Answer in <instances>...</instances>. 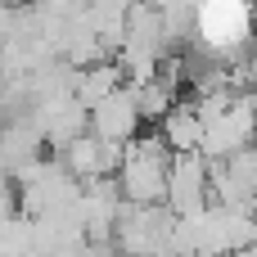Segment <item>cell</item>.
I'll return each instance as SVG.
<instances>
[{
	"mask_svg": "<svg viewBox=\"0 0 257 257\" xmlns=\"http://www.w3.org/2000/svg\"><path fill=\"white\" fill-rule=\"evenodd\" d=\"M18 14H23V9H18L14 0H0V50L18 36V27H23V23H18Z\"/></svg>",
	"mask_w": 257,
	"mask_h": 257,
	"instance_id": "9",
	"label": "cell"
},
{
	"mask_svg": "<svg viewBox=\"0 0 257 257\" xmlns=\"http://www.w3.org/2000/svg\"><path fill=\"white\" fill-rule=\"evenodd\" d=\"M253 145H257V95H235L221 113L208 117L199 154L208 163H221V158H235Z\"/></svg>",
	"mask_w": 257,
	"mask_h": 257,
	"instance_id": "2",
	"label": "cell"
},
{
	"mask_svg": "<svg viewBox=\"0 0 257 257\" xmlns=\"http://www.w3.org/2000/svg\"><path fill=\"white\" fill-rule=\"evenodd\" d=\"M212 203L230 208H257V145L212 163Z\"/></svg>",
	"mask_w": 257,
	"mask_h": 257,
	"instance_id": "6",
	"label": "cell"
},
{
	"mask_svg": "<svg viewBox=\"0 0 257 257\" xmlns=\"http://www.w3.org/2000/svg\"><path fill=\"white\" fill-rule=\"evenodd\" d=\"M59 163L86 185V181H99V176H117L122 145H108V140H99L95 131H81V136H72V140L59 149Z\"/></svg>",
	"mask_w": 257,
	"mask_h": 257,
	"instance_id": "5",
	"label": "cell"
},
{
	"mask_svg": "<svg viewBox=\"0 0 257 257\" xmlns=\"http://www.w3.org/2000/svg\"><path fill=\"white\" fill-rule=\"evenodd\" d=\"M145 126H149V122H145V113H140V99H136V86H131V81L90 108V131H95L99 140H108V145H122V149H126Z\"/></svg>",
	"mask_w": 257,
	"mask_h": 257,
	"instance_id": "4",
	"label": "cell"
},
{
	"mask_svg": "<svg viewBox=\"0 0 257 257\" xmlns=\"http://www.w3.org/2000/svg\"><path fill=\"white\" fill-rule=\"evenodd\" d=\"M212 203V163L203 154H172L167 176V208L176 217H194Z\"/></svg>",
	"mask_w": 257,
	"mask_h": 257,
	"instance_id": "3",
	"label": "cell"
},
{
	"mask_svg": "<svg viewBox=\"0 0 257 257\" xmlns=\"http://www.w3.org/2000/svg\"><path fill=\"white\" fill-rule=\"evenodd\" d=\"M203 113H199V104L194 99H176V108L154 126L163 140H167V149L172 154H199L203 149Z\"/></svg>",
	"mask_w": 257,
	"mask_h": 257,
	"instance_id": "7",
	"label": "cell"
},
{
	"mask_svg": "<svg viewBox=\"0 0 257 257\" xmlns=\"http://www.w3.org/2000/svg\"><path fill=\"white\" fill-rule=\"evenodd\" d=\"M122 86H126V72H122L117 59H95V63L77 68V77H72V95H77L86 108H95L99 99H108V95L122 90Z\"/></svg>",
	"mask_w": 257,
	"mask_h": 257,
	"instance_id": "8",
	"label": "cell"
},
{
	"mask_svg": "<svg viewBox=\"0 0 257 257\" xmlns=\"http://www.w3.org/2000/svg\"><path fill=\"white\" fill-rule=\"evenodd\" d=\"M167 176H172V149L158 131H140L117 163V190L136 208L167 203Z\"/></svg>",
	"mask_w": 257,
	"mask_h": 257,
	"instance_id": "1",
	"label": "cell"
}]
</instances>
